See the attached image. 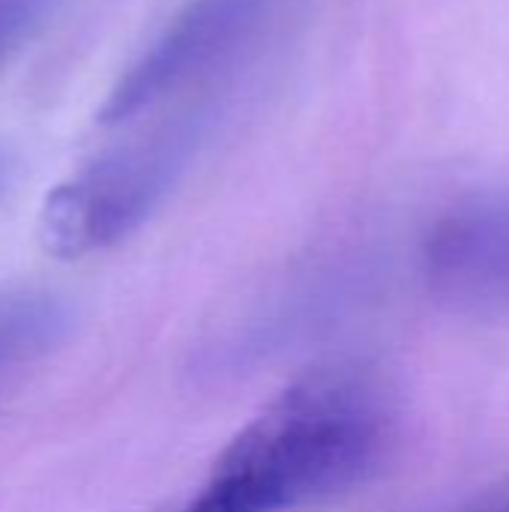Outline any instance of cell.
Listing matches in <instances>:
<instances>
[{"mask_svg":"<svg viewBox=\"0 0 509 512\" xmlns=\"http://www.w3.org/2000/svg\"><path fill=\"white\" fill-rule=\"evenodd\" d=\"M36 15V0H0V63L15 51Z\"/></svg>","mask_w":509,"mask_h":512,"instance_id":"cell-5","label":"cell"},{"mask_svg":"<svg viewBox=\"0 0 509 512\" xmlns=\"http://www.w3.org/2000/svg\"><path fill=\"white\" fill-rule=\"evenodd\" d=\"M66 309L45 291L0 294V390L39 363L63 336Z\"/></svg>","mask_w":509,"mask_h":512,"instance_id":"cell-4","label":"cell"},{"mask_svg":"<svg viewBox=\"0 0 509 512\" xmlns=\"http://www.w3.org/2000/svg\"><path fill=\"white\" fill-rule=\"evenodd\" d=\"M282 0H189L111 87L102 126H126L180 96L219 90Z\"/></svg>","mask_w":509,"mask_h":512,"instance_id":"cell-3","label":"cell"},{"mask_svg":"<svg viewBox=\"0 0 509 512\" xmlns=\"http://www.w3.org/2000/svg\"><path fill=\"white\" fill-rule=\"evenodd\" d=\"M216 96L186 99L168 120L57 183L39 207V246L51 258L78 261L138 231L195 162L216 120Z\"/></svg>","mask_w":509,"mask_h":512,"instance_id":"cell-2","label":"cell"},{"mask_svg":"<svg viewBox=\"0 0 509 512\" xmlns=\"http://www.w3.org/2000/svg\"><path fill=\"white\" fill-rule=\"evenodd\" d=\"M486 512H509V501H501V504H495L492 510H486Z\"/></svg>","mask_w":509,"mask_h":512,"instance_id":"cell-7","label":"cell"},{"mask_svg":"<svg viewBox=\"0 0 509 512\" xmlns=\"http://www.w3.org/2000/svg\"><path fill=\"white\" fill-rule=\"evenodd\" d=\"M6 183H9V159H6V153L0 150V195H3V189H6Z\"/></svg>","mask_w":509,"mask_h":512,"instance_id":"cell-6","label":"cell"},{"mask_svg":"<svg viewBox=\"0 0 509 512\" xmlns=\"http://www.w3.org/2000/svg\"><path fill=\"white\" fill-rule=\"evenodd\" d=\"M387 384L360 366L303 375L267 402L216 456L174 512H285L369 483L396 447Z\"/></svg>","mask_w":509,"mask_h":512,"instance_id":"cell-1","label":"cell"}]
</instances>
